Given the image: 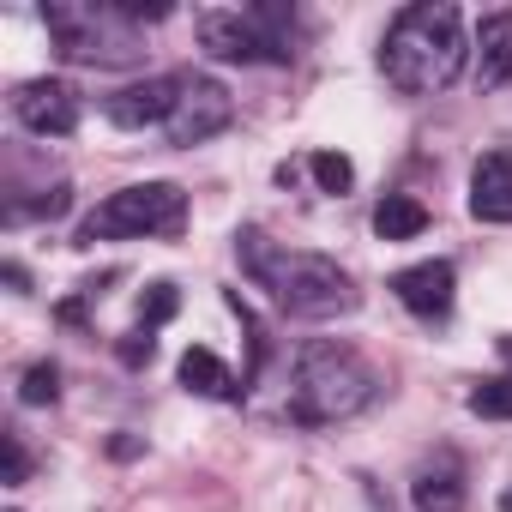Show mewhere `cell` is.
Listing matches in <instances>:
<instances>
[{
	"instance_id": "7",
	"label": "cell",
	"mask_w": 512,
	"mask_h": 512,
	"mask_svg": "<svg viewBox=\"0 0 512 512\" xmlns=\"http://www.w3.org/2000/svg\"><path fill=\"white\" fill-rule=\"evenodd\" d=\"M235 121V97L217 85V79H199V73H181V97H175V115L163 121V133H169V145H181V151H193V145H205V139H217L223 127Z\"/></svg>"
},
{
	"instance_id": "20",
	"label": "cell",
	"mask_w": 512,
	"mask_h": 512,
	"mask_svg": "<svg viewBox=\"0 0 512 512\" xmlns=\"http://www.w3.org/2000/svg\"><path fill=\"white\" fill-rule=\"evenodd\" d=\"M67 205H73V187H67V181H55V187H49V199H37L31 211H7V217H13V223H19V217H61Z\"/></svg>"
},
{
	"instance_id": "4",
	"label": "cell",
	"mask_w": 512,
	"mask_h": 512,
	"mask_svg": "<svg viewBox=\"0 0 512 512\" xmlns=\"http://www.w3.org/2000/svg\"><path fill=\"white\" fill-rule=\"evenodd\" d=\"M43 25L61 49V61L73 67H133L139 49V25L121 19L115 0H49Z\"/></svg>"
},
{
	"instance_id": "12",
	"label": "cell",
	"mask_w": 512,
	"mask_h": 512,
	"mask_svg": "<svg viewBox=\"0 0 512 512\" xmlns=\"http://www.w3.org/2000/svg\"><path fill=\"white\" fill-rule=\"evenodd\" d=\"M410 506L416 512H464V464H458V452H434L410 476Z\"/></svg>"
},
{
	"instance_id": "16",
	"label": "cell",
	"mask_w": 512,
	"mask_h": 512,
	"mask_svg": "<svg viewBox=\"0 0 512 512\" xmlns=\"http://www.w3.org/2000/svg\"><path fill=\"white\" fill-rule=\"evenodd\" d=\"M464 404H470V416H482V422H512V374L476 380Z\"/></svg>"
},
{
	"instance_id": "14",
	"label": "cell",
	"mask_w": 512,
	"mask_h": 512,
	"mask_svg": "<svg viewBox=\"0 0 512 512\" xmlns=\"http://www.w3.org/2000/svg\"><path fill=\"white\" fill-rule=\"evenodd\" d=\"M181 386H187V392H199V398H217V404H229V398H241V392H247V380H235V374L205 350V344H193V350L181 356Z\"/></svg>"
},
{
	"instance_id": "19",
	"label": "cell",
	"mask_w": 512,
	"mask_h": 512,
	"mask_svg": "<svg viewBox=\"0 0 512 512\" xmlns=\"http://www.w3.org/2000/svg\"><path fill=\"white\" fill-rule=\"evenodd\" d=\"M175 308H181L175 284H151V290L139 296V332H157L163 320H175Z\"/></svg>"
},
{
	"instance_id": "9",
	"label": "cell",
	"mask_w": 512,
	"mask_h": 512,
	"mask_svg": "<svg viewBox=\"0 0 512 512\" xmlns=\"http://www.w3.org/2000/svg\"><path fill=\"white\" fill-rule=\"evenodd\" d=\"M175 97H181V73H163V79H139V85L103 97V115H109L115 127H127V133H139V127L169 121V115H175Z\"/></svg>"
},
{
	"instance_id": "15",
	"label": "cell",
	"mask_w": 512,
	"mask_h": 512,
	"mask_svg": "<svg viewBox=\"0 0 512 512\" xmlns=\"http://www.w3.org/2000/svg\"><path fill=\"white\" fill-rule=\"evenodd\" d=\"M422 229H428V205H422V199L386 193V199L374 205V235H380V241H410V235H422Z\"/></svg>"
},
{
	"instance_id": "5",
	"label": "cell",
	"mask_w": 512,
	"mask_h": 512,
	"mask_svg": "<svg viewBox=\"0 0 512 512\" xmlns=\"http://www.w3.org/2000/svg\"><path fill=\"white\" fill-rule=\"evenodd\" d=\"M187 229V193L175 181H139L109 193L85 223H79V247L91 241H139V235H181Z\"/></svg>"
},
{
	"instance_id": "17",
	"label": "cell",
	"mask_w": 512,
	"mask_h": 512,
	"mask_svg": "<svg viewBox=\"0 0 512 512\" xmlns=\"http://www.w3.org/2000/svg\"><path fill=\"white\" fill-rule=\"evenodd\" d=\"M314 181H320V193H350L356 187V163L344 151H314Z\"/></svg>"
},
{
	"instance_id": "11",
	"label": "cell",
	"mask_w": 512,
	"mask_h": 512,
	"mask_svg": "<svg viewBox=\"0 0 512 512\" xmlns=\"http://www.w3.org/2000/svg\"><path fill=\"white\" fill-rule=\"evenodd\" d=\"M470 217L476 223H512V145H494L470 169Z\"/></svg>"
},
{
	"instance_id": "10",
	"label": "cell",
	"mask_w": 512,
	"mask_h": 512,
	"mask_svg": "<svg viewBox=\"0 0 512 512\" xmlns=\"http://www.w3.org/2000/svg\"><path fill=\"white\" fill-rule=\"evenodd\" d=\"M392 296H398L416 320H446V314H452V296H458V272H452V260L404 266V272L392 278Z\"/></svg>"
},
{
	"instance_id": "1",
	"label": "cell",
	"mask_w": 512,
	"mask_h": 512,
	"mask_svg": "<svg viewBox=\"0 0 512 512\" xmlns=\"http://www.w3.org/2000/svg\"><path fill=\"white\" fill-rule=\"evenodd\" d=\"M235 260L296 320H338V314H356V302H362L338 260L308 253V247H290V241H272L266 229H241L235 235Z\"/></svg>"
},
{
	"instance_id": "8",
	"label": "cell",
	"mask_w": 512,
	"mask_h": 512,
	"mask_svg": "<svg viewBox=\"0 0 512 512\" xmlns=\"http://www.w3.org/2000/svg\"><path fill=\"white\" fill-rule=\"evenodd\" d=\"M13 121L43 139H67L79 127V91L67 79H25L13 91Z\"/></svg>"
},
{
	"instance_id": "22",
	"label": "cell",
	"mask_w": 512,
	"mask_h": 512,
	"mask_svg": "<svg viewBox=\"0 0 512 512\" xmlns=\"http://www.w3.org/2000/svg\"><path fill=\"white\" fill-rule=\"evenodd\" d=\"M151 350H157V344H151V332L121 338V362H127V368H145V362H151Z\"/></svg>"
},
{
	"instance_id": "2",
	"label": "cell",
	"mask_w": 512,
	"mask_h": 512,
	"mask_svg": "<svg viewBox=\"0 0 512 512\" xmlns=\"http://www.w3.org/2000/svg\"><path fill=\"white\" fill-rule=\"evenodd\" d=\"M464 49L470 43H464L458 7H446V0H416V7H404L386 25L380 73L404 97H434V91H446L464 73Z\"/></svg>"
},
{
	"instance_id": "6",
	"label": "cell",
	"mask_w": 512,
	"mask_h": 512,
	"mask_svg": "<svg viewBox=\"0 0 512 512\" xmlns=\"http://www.w3.org/2000/svg\"><path fill=\"white\" fill-rule=\"evenodd\" d=\"M193 31H199V49L211 61H229V67H260V61H290L296 55L290 37L278 31L272 7H260V13H223V7H211V13L193 19Z\"/></svg>"
},
{
	"instance_id": "23",
	"label": "cell",
	"mask_w": 512,
	"mask_h": 512,
	"mask_svg": "<svg viewBox=\"0 0 512 512\" xmlns=\"http://www.w3.org/2000/svg\"><path fill=\"white\" fill-rule=\"evenodd\" d=\"M500 512H512V488H506V494H500Z\"/></svg>"
},
{
	"instance_id": "3",
	"label": "cell",
	"mask_w": 512,
	"mask_h": 512,
	"mask_svg": "<svg viewBox=\"0 0 512 512\" xmlns=\"http://www.w3.org/2000/svg\"><path fill=\"white\" fill-rule=\"evenodd\" d=\"M380 398V374L332 338H314L296 356V386H290V416L302 428H326V422H350Z\"/></svg>"
},
{
	"instance_id": "13",
	"label": "cell",
	"mask_w": 512,
	"mask_h": 512,
	"mask_svg": "<svg viewBox=\"0 0 512 512\" xmlns=\"http://www.w3.org/2000/svg\"><path fill=\"white\" fill-rule=\"evenodd\" d=\"M512 79V13H488L476 25V85L494 91Z\"/></svg>"
},
{
	"instance_id": "18",
	"label": "cell",
	"mask_w": 512,
	"mask_h": 512,
	"mask_svg": "<svg viewBox=\"0 0 512 512\" xmlns=\"http://www.w3.org/2000/svg\"><path fill=\"white\" fill-rule=\"evenodd\" d=\"M61 398V368L55 362H31L19 380V404H55Z\"/></svg>"
},
{
	"instance_id": "21",
	"label": "cell",
	"mask_w": 512,
	"mask_h": 512,
	"mask_svg": "<svg viewBox=\"0 0 512 512\" xmlns=\"http://www.w3.org/2000/svg\"><path fill=\"white\" fill-rule=\"evenodd\" d=\"M25 476H31V452H25V440H19V434H7V482L19 488Z\"/></svg>"
}]
</instances>
